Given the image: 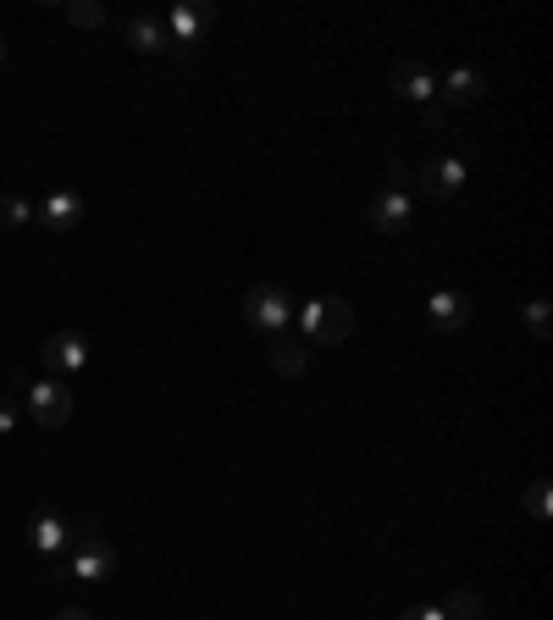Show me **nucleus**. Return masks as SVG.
Listing matches in <instances>:
<instances>
[{
  "mask_svg": "<svg viewBox=\"0 0 553 620\" xmlns=\"http://www.w3.org/2000/svg\"><path fill=\"white\" fill-rule=\"evenodd\" d=\"M404 620H443V609H437V604H421V609H410Z\"/></svg>",
  "mask_w": 553,
  "mask_h": 620,
  "instance_id": "b1692460",
  "label": "nucleus"
},
{
  "mask_svg": "<svg viewBox=\"0 0 553 620\" xmlns=\"http://www.w3.org/2000/svg\"><path fill=\"white\" fill-rule=\"evenodd\" d=\"M56 620H95V615H89V609H61Z\"/></svg>",
  "mask_w": 553,
  "mask_h": 620,
  "instance_id": "393cba45",
  "label": "nucleus"
},
{
  "mask_svg": "<svg viewBox=\"0 0 553 620\" xmlns=\"http://www.w3.org/2000/svg\"><path fill=\"white\" fill-rule=\"evenodd\" d=\"M526 510H531L537 520L548 515V482H531V488H526Z\"/></svg>",
  "mask_w": 553,
  "mask_h": 620,
  "instance_id": "412c9836",
  "label": "nucleus"
},
{
  "mask_svg": "<svg viewBox=\"0 0 553 620\" xmlns=\"http://www.w3.org/2000/svg\"><path fill=\"white\" fill-rule=\"evenodd\" d=\"M244 321H249V327H266V332H283V327L294 321V300H289V289H276V283L249 289V294H244Z\"/></svg>",
  "mask_w": 553,
  "mask_h": 620,
  "instance_id": "7ed1b4c3",
  "label": "nucleus"
},
{
  "mask_svg": "<svg viewBox=\"0 0 553 620\" xmlns=\"http://www.w3.org/2000/svg\"><path fill=\"white\" fill-rule=\"evenodd\" d=\"M388 95L415 101V106H432V101H437V78H432L421 61H393V72H388Z\"/></svg>",
  "mask_w": 553,
  "mask_h": 620,
  "instance_id": "6e6552de",
  "label": "nucleus"
},
{
  "mask_svg": "<svg viewBox=\"0 0 553 620\" xmlns=\"http://www.w3.org/2000/svg\"><path fill=\"white\" fill-rule=\"evenodd\" d=\"M0 222H7V227H28L34 222V206L23 195H0Z\"/></svg>",
  "mask_w": 553,
  "mask_h": 620,
  "instance_id": "6ab92c4d",
  "label": "nucleus"
},
{
  "mask_svg": "<svg viewBox=\"0 0 553 620\" xmlns=\"http://www.w3.org/2000/svg\"><path fill=\"white\" fill-rule=\"evenodd\" d=\"M548 311H553L548 300H526L520 321H526V332H531V338H548V327H553V316H548Z\"/></svg>",
  "mask_w": 553,
  "mask_h": 620,
  "instance_id": "a211bd4d",
  "label": "nucleus"
},
{
  "mask_svg": "<svg viewBox=\"0 0 553 620\" xmlns=\"http://www.w3.org/2000/svg\"><path fill=\"white\" fill-rule=\"evenodd\" d=\"M17 416H23L17 399H0V437H12V432H17Z\"/></svg>",
  "mask_w": 553,
  "mask_h": 620,
  "instance_id": "4be33fe9",
  "label": "nucleus"
},
{
  "mask_svg": "<svg viewBox=\"0 0 553 620\" xmlns=\"http://www.w3.org/2000/svg\"><path fill=\"white\" fill-rule=\"evenodd\" d=\"M426 316H432V327H443V332H459L471 321V300L459 294V289H437L432 300H426Z\"/></svg>",
  "mask_w": 553,
  "mask_h": 620,
  "instance_id": "9b49d317",
  "label": "nucleus"
},
{
  "mask_svg": "<svg viewBox=\"0 0 553 620\" xmlns=\"http://www.w3.org/2000/svg\"><path fill=\"white\" fill-rule=\"evenodd\" d=\"M443 620H487V604H482L476 593H448Z\"/></svg>",
  "mask_w": 553,
  "mask_h": 620,
  "instance_id": "dca6fc26",
  "label": "nucleus"
},
{
  "mask_svg": "<svg viewBox=\"0 0 553 620\" xmlns=\"http://www.w3.org/2000/svg\"><path fill=\"white\" fill-rule=\"evenodd\" d=\"M67 23L72 28H101L106 23V7H101V0H67Z\"/></svg>",
  "mask_w": 553,
  "mask_h": 620,
  "instance_id": "f3484780",
  "label": "nucleus"
},
{
  "mask_svg": "<svg viewBox=\"0 0 553 620\" xmlns=\"http://www.w3.org/2000/svg\"><path fill=\"white\" fill-rule=\"evenodd\" d=\"M404 184H410V161H399V155H393V161H388V189H399V195H404Z\"/></svg>",
  "mask_w": 553,
  "mask_h": 620,
  "instance_id": "5701e85b",
  "label": "nucleus"
},
{
  "mask_svg": "<svg viewBox=\"0 0 553 620\" xmlns=\"http://www.w3.org/2000/svg\"><path fill=\"white\" fill-rule=\"evenodd\" d=\"M23 405L39 426H67L72 421V388L61 377H45V383H28L23 388Z\"/></svg>",
  "mask_w": 553,
  "mask_h": 620,
  "instance_id": "20e7f679",
  "label": "nucleus"
},
{
  "mask_svg": "<svg viewBox=\"0 0 553 620\" xmlns=\"http://www.w3.org/2000/svg\"><path fill=\"white\" fill-rule=\"evenodd\" d=\"M294 316H299V327H305V338L310 343H343L349 332H354V305L349 300H310V305H294Z\"/></svg>",
  "mask_w": 553,
  "mask_h": 620,
  "instance_id": "f03ea898",
  "label": "nucleus"
},
{
  "mask_svg": "<svg viewBox=\"0 0 553 620\" xmlns=\"http://www.w3.org/2000/svg\"><path fill=\"white\" fill-rule=\"evenodd\" d=\"M421 189L432 200H454L459 189H466V155H432L421 166Z\"/></svg>",
  "mask_w": 553,
  "mask_h": 620,
  "instance_id": "0eeeda50",
  "label": "nucleus"
},
{
  "mask_svg": "<svg viewBox=\"0 0 553 620\" xmlns=\"http://www.w3.org/2000/svg\"><path fill=\"white\" fill-rule=\"evenodd\" d=\"M28 543H34L39 554H61V549L72 543V526H67L56 510H34V520H28Z\"/></svg>",
  "mask_w": 553,
  "mask_h": 620,
  "instance_id": "9d476101",
  "label": "nucleus"
},
{
  "mask_svg": "<svg viewBox=\"0 0 553 620\" xmlns=\"http://www.w3.org/2000/svg\"><path fill=\"white\" fill-rule=\"evenodd\" d=\"M39 366L50 372V377H72V372H83L89 366V343L78 338V332H56V338H45V349H39Z\"/></svg>",
  "mask_w": 553,
  "mask_h": 620,
  "instance_id": "39448f33",
  "label": "nucleus"
},
{
  "mask_svg": "<svg viewBox=\"0 0 553 620\" xmlns=\"http://www.w3.org/2000/svg\"><path fill=\"white\" fill-rule=\"evenodd\" d=\"M216 12L211 7H172L166 17H161V28H166V39H172V50L177 56H189L195 45H200V34H205V23H211Z\"/></svg>",
  "mask_w": 553,
  "mask_h": 620,
  "instance_id": "423d86ee",
  "label": "nucleus"
},
{
  "mask_svg": "<svg viewBox=\"0 0 553 620\" xmlns=\"http://www.w3.org/2000/svg\"><path fill=\"white\" fill-rule=\"evenodd\" d=\"M443 95H448V106H466V101H482V95H487V83H482L476 67H459V72H448Z\"/></svg>",
  "mask_w": 553,
  "mask_h": 620,
  "instance_id": "4468645a",
  "label": "nucleus"
},
{
  "mask_svg": "<svg viewBox=\"0 0 553 620\" xmlns=\"http://www.w3.org/2000/svg\"><path fill=\"white\" fill-rule=\"evenodd\" d=\"M415 222V206H410V195H399V189H383L377 200H372V227L377 233H404Z\"/></svg>",
  "mask_w": 553,
  "mask_h": 620,
  "instance_id": "1a4fd4ad",
  "label": "nucleus"
},
{
  "mask_svg": "<svg viewBox=\"0 0 553 620\" xmlns=\"http://www.w3.org/2000/svg\"><path fill=\"white\" fill-rule=\"evenodd\" d=\"M0 61H7V39H0Z\"/></svg>",
  "mask_w": 553,
  "mask_h": 620,
  "instance_id": "a878e982",
  "label": "nucleus"
},
{
  "mask_svg": "<svg viewBox=\"0 0 553 620\" xmlns=\"http://www.w3.org/2000/svg\"><path fill=\"white\" fill-rule=\"evenodd\" d=\"M50 233H67V227H78V217H83V200L72 195V189H56V195H45V206L34 211Z\"/></svg>",
  "mask_w": 553,
  "mask_h": 620,
  "instance_id": "f8f14e48",
  "label": "nucleus"
},
{
  "mask_svg": "<svg viewBox=\"0 0 553 620\" xmlns=\"http://www.w3.org/2000/svg\"><path fill=\"white\" fill-rule=\"evenodd\" d=\"M448 122H454V112H448L443 101H432V106H421V128H426V133H443Z\"/></svg>",
  "mask_w": 553,
  "mask_h": 620,
  "instance_id": "aec40b11",
  "label": "nucleus"
},
{
  "mask_svg": "<svg viewBox=\"0 0 553 620\" xmlns=\"http://www.w3.org/2000/svg\"><path fill=\"white\" fill-rule=\"evenodd\" d=\"M72 560H67V571L78 576V582H111L117 576V549H111V538L95 526V520H83V526H72Z\"/></svg>",
  "mask_w": 553,
  "mask_h": 620,
  "instance_id": "f257e3e1",
  "label": "nucleus"
},
{
  "mask_svg": "<svg viewBox=\"0 0 553 620\" xmlns=\"http://www.w3.org/2000/svg\"><path fill=\"white\" fill-rule=\"evenodd\" d=\"M122 39H128L139 56H161V50L172 45V39H166V28H161V17H128Z\"/></svg>",
  "mask_w": 553,
  "mask_h": 620,
  "instance_id": "ddd939ff",
  "label": "nucleus"
},
{
  "mask_svg": "<svg viewBox=\"0 0 553 620\" xmlns=\"http://www.w3.org/2000/svg\"><path fill=\"white\" fill-rule=\"evenodd\" d=\"M271 372H276V377H299V372H305V349H299L289 332L271 338Z\"/></svg>",
  "mask_w": 553,
  "mask_h": 620,
  "instance_id": "2eb2a0df",
  "label": "nucleus"
}]
</instances>
